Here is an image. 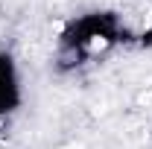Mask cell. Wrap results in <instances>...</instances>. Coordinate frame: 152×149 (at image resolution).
I'll list each match as a JSON object with an SVG mask.
<instances>
[{
    "instance_id": "6da1fadb",
    "label": "cell",
    "mask_w": 152,
    "mask_h": 149,
    "mask_svg": "<svg viewBox=\"0 0 152 149\" xmlns=\"http://www.w3.org/2000/svg\"><path fill=\"white\" fill-rule=\"evenodd\" d=\"M18 102V76L12 67V58L0 56V117L9 114Z\"/></svg>"
}]
</instances>
